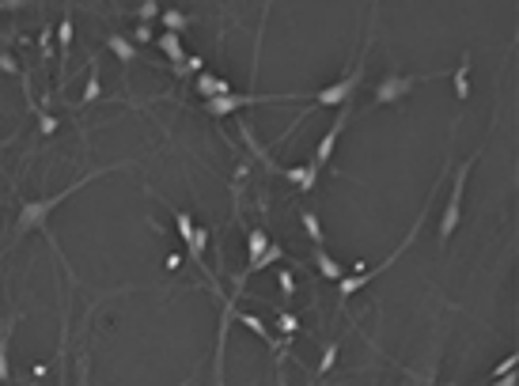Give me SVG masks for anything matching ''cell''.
I'll use <instances>...</instances> for the list:
<instances>
[{
    "mask_svg": "<svg viewBox=\"0 0 519 386\" xmlns=\"http://www.w3.org/2000/svg\"><path fill=\"white\" fill-rule=\"evenodd\" d=\"M106 171H114V167H106ZM106 171H91V174H83L80 182L64 186V190H57L53 197H34V201H23V209H20V216H15V223H12V239H23V235H31V231L46 228V216L57 209L64 197H72L76 190H83L88 182H95V178H99V174H106Z\"/></svg>",
    "mask_w": 519,
    "mask_h": 386,
    "instance_id": "obj_1",
    "label": "cell"
},
{
    "mask_svg": "<svg viewBox=\"0 0 519 386\" xmlns=\"http://www.w3.org/2000/svg\"><path fill=\"white\" fill-rule=\"evenodd\" d=\"M470 171H474V156L462 159L459 171H455V182H451V197H448V205H443V212H440V242H448L451 235H455L459 220H462V197H466Z\"/></svg>",
    "mask_w": 519,
    "mask_h": 386,
    "instance_id": "obj_2",
    "label": "cell"
},
{
    "mask_svg": "<svg viewBox=\"0 0 519 386\" xmlns=\"http://www.w3.org/2000/svg\"><path fill=\"white\" fill-rule=\"evenodd\" d=\"M360 76H364V69H353V76H345V80H338V83H326V88H319L314 102H319V106H333V110L349 106V102H353V95H357Z\"/></svg>",
    "mask_w": 519,
    "mask_h": 386,
    "instance_id": "obj_3",
    "label": "cell"
},
{
    "mask_svg": "<svg viewBox=\"0 0 519 386\" xmlns=\"http://www.w3.org/2000/svg\"><path fill=\"white\" fill-rule=\"evenodd\" d=\"M277 99H284V95H254V91H247V95H220V99H205V114L212 118H231L235 110H243V106H254V102H277Z\"/></svg>",
    "mask_w": 519,
    "mask_h": 386,
    "instance_id": "obj_4",
    "label": "cell"
},
{
    "mask_svg": "<svg viewBox=\"0 0 519 386\" xmlns=\"http://www.w3.org/2000/svg\"><path fill=\"white\" fill-rule=\"evenodd\" d=\"M421 80V76H406V72H387L383 80L375 83V102L379 106H391V102H402V99H410V91H413V83Z\"/></svg>",
    "mask_w": 519,
    "mask_h": 386,
    "instance_id": "obj_5",
    "label": "cell"
},
{
    "mask_svg": "<svg viewBox=\"0 0 519 386\" xmlns=\"http://www.w3.org/2000/svg\"><path fill=\"white\" fill-rule=\"evenodd\" d=\"M345 125H349V106H341V110H338V118H333V125L326 129V133H322L319 148H314V152H311V159H307V163L314 167V171H322V167H326L330 159H333V148H338V140H341V129H345Z\"/></svg>",
    "mask_w": 519,
    "mask_h": 386,
    "instance_id": "obj_6",
    "label": "cell"
},
{
    "mask_svg": "<svg viewBox=\"0 0 519 386\" xmlns=\"http://www.w3.org/2000/svg\"><path fill=\"white\" fill-rule=\"evenodd\" d=\"M281 178H284V182H292L300 193H314V186H319V171H314L311 163H300V167H281Z\"/></svg>",
    "mask_w": 519,
    "mask_h": 386,
    "instance_id": "obj_7",
    "label": "cell"
},
{
    "mask_svg": "<svg viewBox=\"0 0 519 386\" xmlns=\"http://www.w3.org/2000/svg\"><path fill=\"white\" fill-rule=\"evenodd\" d=\"M155 46L163 50V57L171 61V72L179 76L182 64H186V46H182V34H167V31H163L160 39H155Z\"/></svg>",
    "mask_w": 519,
    "mask_h": 386,
    "instance_id": "obj_8",
    "label": "cell"
},
{
    "mask_svg": "<svg viewBox=\"0 0 519 386\" xmlns=\"http://www.w3.org/2000/svg\"><path fill=\"white\" fill-rule=\"evenodd\" d=\"M193 91H198L201 99H220V95H231V83L205 69V72H198V76H193Z\"/></svg>",
    "mask_w": 519,
    "mask_h": 386,
    "instance_id": "obj_9",
    "label": "cell"
},
{
    "mask_svg": "<svg viewBox=\"0 0 519 386\" xmlns=\"http://www.w3.org/2000/svg\"><path fill=\"white\" fill-rule=\"evenodd\" d=\"M314 269H319V277L322 280H345V269H341V261L333 258V254L326 250V247H314Z\"/></svg>",
    "mask_w": 519,
    "mask_h": 386,
    "instance_id": "obj_10",
    "label": "cell"
},
{
    "mask_svg": "<svg viewBox=\"0 0 519 386\" xmlns=\"http://www.w3.org/2000/svg\"><path fill=\"white\" fill-rule=\"evenodd\" d=\"M95 99H103V80H99V64L91 61V64H88V83H83V91H80L76 106H91Z\"/></svg>",
    "mask_w": 519,
    "mask_h": 386,
    "instance_id": "obj_11",
    "label": "cell"
},
{
    "mask_svg": "<svg viewBox=\"0 0 519 386\" xmlns=\"http://www.w3.org/2000/svg\"><path fill=\"white\" fill-rule=\"evenodd\" d=\"M106 50L114 53L122 64H133L137 61V46H133V39H125V34H106Z\"/></svg>",
    "mask_w": 519,
    "mask_h": 386,
    "instance_id": "obj_12",
    "label": "cell"
},
{
    "mask_svg": "<svg viewBox=\"0 0 519 386\" xmlns=\"http://www.w3.org/2000/svg\"><path fill=\"white\" fill-rule=\"evenodd\" d=\"M265 250H270V235H265L262 228H250V231H247V269L254 266V261L262 258Z\"/></svg>",
    "mask_w": 519,
    "mask_h": 386,
    "instance_id": "obj_13",
    "label": "cell"
},
{
    "mask_svg": "<svg viewBox=\"0 0 519 386\" xmlns=\"http://www.w3.org/2000/svg\"><path fill=\"white\" fill-rule=\"evenodd\" d=\"M160 20H163V31H167V34H182V31L190 27V15L182 12V8H163Z\"/></svg>",
    "mask_w": 519,
    "mask_h": 386,
    "instance_id": "obj_14",
    "label": "cell"
},
{
    "mask_svg": "<svg viewBox=\"0 0 519 386\" xmlns=\"http://www.w3.org/2000/svg\"><path fill=\"white\" fill-rule=\"evenodd\" d=\"M455 99H470V53H462L455 69Z\"/></svg>",
    "mask_w": 519,
    "mask_h": 386,
    "instance_id": "obj_15",
    "label": "cell"
},
{
    "mask_svg": "<svg viewBox=\"0 0 519 386\" xmlns=\"http://www.w3.org/2000/svg\"><path fill=\"white\" fill-rule=\"evenodd\" d=\"M300 228H303V235H307L314 247H322V223H319V216H314L311 209L300 212Z\"/></svg>",
    "mask_w": 519,
    "mask_h": 386,
    "instance_id": "obj_16",
    "label": "cell"
},
{
    "mask_svg": "<svg viewBox=\"0 0 519 386\" xmlns=\"http://www.w3.org/2000/svg\"><path fill=\"white\" fill-rule=\"evenodd\" d=\"M174 228H179V239H182V247L193 239V231H198V223H193V216L190 212H182V209H174Z\"/></svg>",
    "mask_w": 519,
    "mask_h": 386,
    "instance_id": "obj_17",
    "label": "cell"
},
{
    "mask_svg": "<svg viewBox=\"0 0 519 386\" xmlns=\"http://www.w3.org/2000/svg\"><path fill=\"white\" fill-rule=\"evenodd\" d=\"M205 247H209V231H205V228H198V231H193V239L186 242V254H190L193 261H198V266H201V258H205Z\"/></svg>",
    "mask_w": 519,
    "mask_h": 386,
    "instance_id": "obj_18",
    "label": "cell"
},
{
    "mask_svg": "<svg viewBox=\"0 0 519 386\" xmlns=\"http://www.w3.org/2000/svg\"><path fill=\"white\" fill-rule=\"evenodd\" d=\"M284 258V247H277V242H270V250L262 254V258L254 261V266H250L247 273H262V269H270V266H277V261Z\"/></svg>",
    "mask_w": 519,
    "mask_h": 386,
    "instance_id": "obj_19",
    "label": "cell"
},
{
    "mask_svg": "<svg viewBox=\"0 0 519 386\" xmlns=\"http://www.w3.org/2000/svg\"><path fill=\"white\" fill-rule=\"evenodd\" d=\"M160 12H163L160 0H141L133 15H137V23H152V20H160Z\"/></svg>",
    "mask_w": 519,
    "mask_h": 386,
    "instance_id": "obj_20",
    "label": "cell"
},
{
    "mask_svg": "<svg viewBox=\"0 0 519 386\" xmlns=\"http://www.w3.org/2000/svg\"><path fill=\"white\" fill-rule=\"evenodd\" d=\"M12 326H15V322H4V326H0V382H4L8 371H12V367H8V333H12Z\"/></svg>",
    "mask_w": 519,
    "mask_h": 386,
    "instance_id": "obj_21",
    "label": "cell"
},
{
    "mask_svg": "<svg viewBox=\"0 0 519 386\" xmlns=\"http://www.w3.org/2000/svg\"><path fill=\"white\" fill-rule=\"evenodd\" d=\"M53 39H57V46H61V61H64L69 57V46H72V20H61L57 31H53Z\"/></svg>",
    "mask_w": 519,
    "mask_h": 386,
    "instance_id": "obj_22",
    "label": "cell"
},
{
    "mask_svg": "<svg viewBox=\"0 0 519 386\" xmlns=\"http://www.w3.org/2000/svg\"><path fill=\"white\" fill-rule=\"evenodd\" d=\"M239 322H243L247 329H254V333L262 337V341H270V345H277L273 337H270V329H265V322H262V318H254V315H239Z\"/></svg>",
    "mask_w": 519,
    "mask_h": 386,
    "instance_id": "obj_23",
    "label": "cell"
},
{
    "mask_svg": "<svg viewBox=\"0 0 519 386\" xmlns=\"http://www.w3.org/2000/svg\"><path fill=\"white\" fill-rule=\"evenodd\" d=\"M198 72H205V57L201 53H186V64H182L179 76H198Z\"/></svg>",
    "mask_w": 519,
    "mask_h": 386,
    "instance_id": "obj_24",
    "label": "cell"
},
{
    "mask_svg": "<svg viewBox=\"0 0 519 386\" xmlns=\"http://www.w3.org/2000/svg\"><path fill=\"white\" fill-rule=\"evenodd\" d=\"M39 50H42V57H46V61L53 57V31H50V27H46V31L39 34Z\"/></svg>",
    "mask_w": 519,
    "mask_h": 386,
    "instance_id": "obj_25",
    "label": "cell"
},
{
    "mask_svg": "<svg viewBox=\"0 0 519 386\" xmlns=\"http://www.w3.org/2000/svg\"><path fill=\"white\" fill-rule=\"evenodd\" d=\"M333 364H338V345H326V352H322V364H319V375H326Z\"/></svg>",
    "mask_w": 519,
    "mask_h": 386,
    "instance_id": "obj_26",
    "label": "cell"
},
{
    "mask_svg": "<svg viewBox=\"0 0 519 386\" xmlns=\"http://www.w3.org/2000/svg\"><path fill=\"white\" fill-rule=\"evenodd\" d=\"M277 326H281L284 333H296V326H300V318H296V315H289V310H281V315H277Z\"/></svg>",
    "mask_w": 519,
    "mask_h": 386,
    "instance_id": "obj_27",
    "label": "cell"
},
{
    "mask_svg": "<svg viewBox=\"0 0 519 386\" xmlns=\"http://www.w3.org/2000/svg\"><path fill=\"white\" fill-rule=\"evenodd\" d=\"M277 284H281L284 296H292V291H296V277H292L289 269H281V273H277Z\"/></svg>",
    "mask_w": 519,
    "mask_h": 386,
    "instance_id": "obj_28",
    "label": "cell"
},
{
    "mask_svg": "<svg viewBox=\"0 0 519 386\" xmlns=\"http://www.w3.org/2000/svg\"><path fill=\"white\" fill-rule=\"evenodd\" d=\"M39 129H42L46 137H50V133H57V118H53V114H46V110H42V114H39Z\"/></svg>",
    "mask_w": 519,
    "mask_h": 386,
    "instance_id": "obj_29",
    "label": "cell"
},
{
    "mask_svg": "<svg viewBox=\"0 0 519 386\" xmlns=\"http://www.w3.org/2000/svg\"><path fill=\"white\" fill-rule=\"evenodd\" d=\"M0 72H8V76H15V72H20V64H15L12 53H0Z\"/></svg>",
    "mask_w": 519,
    "mask_h": 386,
    "instance_id": "obj_30",
    "label": "cell"
},
{
    "mask_svg": "<svg viewBox=\"0 0 519 386\" xmlns=\"http://www.w3.org/2000/svg\"><path fill=\"white\" fill-rule=\"evenodd\" d=\"M133 39H137L133 46H141V42H155V39H152V27H148V23H137V34H133Z\"/></svg>",
    "mask_w": 519,
    "mask_h": 386,
    "instance_id": "obj_31",
    "label": "cell"
},
{
    "mask_svg": "<svg viewBox=\"0 0 519 386\" xmlns=\"http://www.w3.org/2000/svg\"><path fill=\"white\" fill-rule=\"evenodd\" d=\"M493 386H515V371H512V375H504V379H497Z\"/></svg>",
    "mask_w": 519,
    "mask_h": 386,
    "instance_id": "obj_32",
    "label": "cell"
},
{
    "mask_svg": "<svg viewBox=\"0 0 519 386\" xmlns=\"http://www.w3.org/2000/svg\"><path fill=\"white\" fill-rule=\"evenodd\" d=\"M0 12H4V0H0Z\"/></svg>",
    "mask_w": 519,
    "mask_h": 386,
    "instance_id": "obj_33",
    "label": "cell"
},
{
    "mask_svg": "<svg viewBox=\"0 0 519 386\" xmlns=\"http://www.w3.org/2000/svg\"><path fill=\"white\" fill-rule=\"evenodd\" d=\"M4 144H8V140H0V148H4Z\"/></svg>",
    "mask_w": 519,
    "mask_h": 386,
    "instance_id": "obj_34",
    "label": "cell"
},
{
    "mask_svg": "<svg viewBox=\"0 0 519 386\" xmlns=\"http://www.w3.org/2000/svg\"><path fill=\"white\" fill-rule=\"evenodd\" d=\"M0 53H4V46H0Z\"/></svg>",
    "mask_w": 519,
    "mask_h": 386,
    "instance_id": "obj_35",
    "label": "cell"
}]
</instances>
